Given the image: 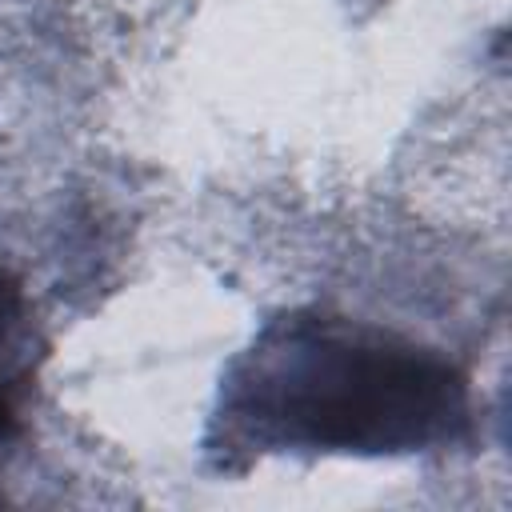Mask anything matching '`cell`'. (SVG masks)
I'll list each match as a JSON object with an SVG mask.
<instances>
[{
	"label": "cell",
	"mask_w": 512,
	"mask_h": 512,
	"mask_svg": "<svg viewBox=\"0 0 512 512\" xmlns=\"http://www.w3.org/2000/svg\"><path fill=\"white\" fill-rule=\"evenodd\" d=\"M460 416L464 384L444 360L344 320L272 328L220 404L228 452H412Z\"/></svg>",
	"instance_id": "1"
},
{
	"label": "cell",
	"mask_w": 512,
	"mask_h": 512,
	"mask_svg": "<svg viewBox=\"0 0 512 512\" xmlns=\"http://www.w3.org/2000/svg\"><path fill=\"white\" fill-rule=\"evenodd\" d=\"M28 376V328L16 288L0 280V432L12 424L16 392Z\"/></svg>",
	"instance_id": "2"
}]
</instances>
